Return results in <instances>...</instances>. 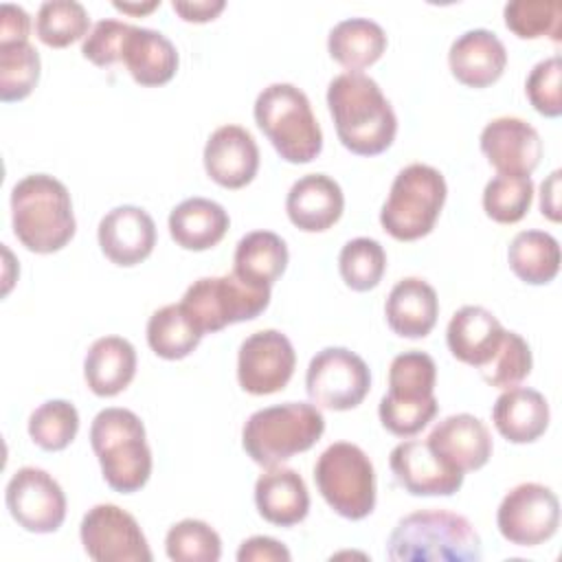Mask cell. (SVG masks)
Masks as SVG:
<instances>
[{
  "label": "cell",
  "mask_w": 562,
  "mask_h": 562,
  "mask_svg": "<svg viewBox=\"0 0 562 562\" xmlns=\"http://www.w3.org/2000/svg\"><path fill=\"white\" fill-rule=\"evenodd\" d=\"M327 108L340 143L358 156L391 147L397 132L393 105L375 79L364 72H340L327 86Z\"/></svg>",
  "instance_id": "6da1fadb"
},
{
  "label": "cell",
  "mask_w": 562,
  "mask_h": 562,
  "mask_svg": "<svg viewBox=\"0 0 562 562\" xmlns=\"http://www.w3.org/2000/svg\"><path fill=\"white\" fill-rule=\"evenodd\" d=\"M481 536L472 522L448 509H419L397 520L386 555L393 562H476Z\"/></svg>",
  "instance_id": "7a4b0ae2"
},
{
  "label": "cell",
  "mask_w": 562,
  "mask_h": 562,
  "mask_svg": "<svg viewBox=\"0 0 562 562\" xmlns=\"http://www.w3.org/2000/svg\"><path fill=\"white\" fill-rule=\"evenodd\" d=\"M13 233L31 252L61 250L75 235L77 222L66 184L48 173H31L11 189Z\"/></svg>",
  "instance_id": "3957f363"
},
{
  "label": "cell",
  "mask_w": 562,
  "mask_h": 562,
  "mask_svg": "<svg viewBox=\"0 0 562 562\" xmlns=\"http://www.w3.org/2000/svg\"><path fill=\"white\" fill-rule=\"evenodd\" d=\"M90 443L105 483L121 494L140 490L151 474V450L145 426L130 408L110 406L94 415Z\"/></svg>",
  "instance_id": "277c9868"
},
{
  "label": "cell",
  "mask_w": 562,
  "mask_h": 562,
  "mask_svg": "<svg viewBox=\"0 0 562 562\" xmlns=\"http://www.w3.org/2000/svg\"><path fill=\"white\" fill-rule=\"evenodd\" d=\"M325 430V417L316 404L283 402L255 411L241 428L246 454L263 465H281L299 452L310 450Z\"/></svg>",
  "instance_id": "5b68a950"
},
{
  "label": "cell",
  "mask_w": 562,
  "mask_h": 562,
  "mask_svg": "<svg viewBox=\"0 0 562 562\" xmlns=\"http://www.w3.org/2000/svg\"><path fill=\"white\" fill-rule=\"evenodd\" d=\"M255 121L277 154L294 165L314 160L323 149V132L307 94L294 83H270L255 99Z\"/></svg>",
  "instance_id": "8992f818"
},
{
  "label": "cell",
  "mask_w": 562,
  "mask_h": 562,
  "mask_svg": "<svg viewBox=\"0 0 562 562\" xmlns=\"http://www.w3.org/2000/svg\"><path fill=\"white\" fill-rule=\"evenodd\" d=\"M437 364L426 351H404L391 360L389 393L380 400L382 426L397 437L417 435L437 415Z\"/></svg>",
  "instance_id": "52a82bcc"
},
{
  "label": "cell",
  "mask_w": 562,
  "mask_h": 562,
  "mask_svg": "<svg viewBox=\"0 0 562 562\" xmlns=\"http://www.w3.org/2000/svg\"><path fill=\"white\" fill-rule=\"evenodd\" d=\"M446 178L439 169L413 162L404 167L389 191L380 211L382 228L400 239L413 241L428 235L446 202Z\"/></svg>",
  "instance_id": "ba28073f"
},
{
  "label": "cell",
  "mask_w": 562,
  "mask_h": 562,
  "mask_svg": "<svg viewBox=\"0 0 562 562\" xmlns=\"http://www.w3.org/2000/svg\"><path fill=\"white\" fill-rule=\"evenodd\" d=\"M325 503L342 518H367L375 507V470L367 452L349 441L327 446L314 465Z\"/></svg>",
  "instance_id": "9c48e42d"
},
{
  "label": "cell",
  "mask_w": 562,
  "mask_h": 562,
  "mask_svg": "<svg viewBox=\"0 0 562 562\" xmlns=\"http://www.w3.org/2000/svg\"><path fill=\"white\" fill-rule=\"evenodd\" d=\"M270 303V288H257L239 277H202L182 294V310L198 331L213 334L233 323L257 318Z\"/></svg>",
  "instance_id": "30bf717a"
},
{
  "label": "cell",
  "mask_w": 562,
  "mask_h": 562,
  "mask_svg": "<svg viewBox=\"0 0 562 562\" xmlns=\"http://www.w3.org/2000/svg\"><path fill=\"white\" fill-rule=\"evenodd\" d=\"M305 389L312 404L329 411H349L367 397L371 371L356 351L325 347L307 364Z\"/></svg>",
  "instance_id": "8fae6325"
},
{
  "label": "cell",
  "mask_w": 562,
  "mask_h": 562,
  "mask_svg": "<svg viewBox=\"0 0 562 562\" xmlns=\"http://www.w3.org/2000/svg\"><path fill=\"white\" fill-rule=\"evenodd\" d=\"M88 558L97 562H151V549L136 518L112 503L90 507L79 525Z\"/></svg>",
  "instance_id": "7c38bea8"
},
{
  "label": "cell",
  "mask_w": 562,
  "mask_h": 562,
  "mask_svg": "<svg viewBox=\"0 0 562 562\" xmlns=\"http://www.w3.org/2000/svg\"><path fill=\"white\" fill-rule=\"evenodd\" d=\"M496 525L501 536L512 544L536 547L558 531L560 501L542 483H520L503 496Z\"/></svg>",
  "instance_id": "4fadbf2b"
},
{
  "label": "cell",
  "mask_w": 562,
  "mask_h": 562,
  "mask_svg": "<svg viewBox=\"0 0 562 562\" xmlns=\"http://www.w3.org/2000/svg\"><path fill=\"white\" fill-rule=\"evenodd\" d=\"M4 503L11 518L31 533H53L66 518V494L42 468H20L7 483Z\"/></svg>",
  "instance_id": "5bb4252c"
},
{
  "label": "cell",
  "mask_w": 562,
  "mask_h": 562,
  "mask_svg": "<svg viewBox=\"0 0 562 562\" xmlns=\"http://www.w3.org/2000/svg\"><path fill=\"white\" fill-rule=\"evenodd\" d=\"M296 367V353L285 334L261 329L250 334L237 353V380L250 395L283 391Z\"/></svg>",
  "instance_id": "9a60e30c"
},
{
  "label": "cell",
  "mask_w": 562,
  "mask_h": 562,
  "mask_svg": "<svg viewBox=\"0 0 562 562\" xmlns=\"http://www.w3.org/2000/svg\"><path fill=\"white\" fill-rule=\"evenodd\" d=\"M389 465L395 481L413 496H452L463 485V472L441 461L422 439L397 443Z\"/></svg>",
  "instance_id": "2e32d148"
},
{
  "label": "cell",
  "mask_w": 562,
  "mask_h": 562,
  "mask_svg": "<svg viewBox=\"0 0 562 562\" xmlns=\"http://www.w3.org/2000/svg\"><path fill=\"white\" fill-rule=\"evenodd\" d=\"M481 151L498 173L529 176L542 158V140L525 119L498 116L483 127Z\"/></svg>",
  "instance_id": "e0dca14e"
},
{
  "label": "cell",
  "mask_w": 562,
  "mask_h": 562,
  "mask_svg": "<svg viewBox=\"0 0 562 562\" xmlns=\"http://www.w3.org/2000/svg\"><path fill=\"white\" fill-rule=\"evenodd\" d=\"M101 252L116 266H136L156 246V224L151 215L134 204L110 209L97 228Z\"/></svg>",
  "instance_id": "ac0fdd59"
},
{
  "label": "cell",
  "mask_w": 562,
  "mask_h": 562,
  "mask_svg": "<svg viewBox=\"0 0 562 562\" xmlns=\"http://www.w3.org/2000/svg\"><path fill=\"white\" fill-rule=\"evenodd\" d=\"M204 169L211 180L226 189L246 187L259 169V147L241 125L217 127L204 145Z\"/></svg>",
  "instance_id": "d6986e66"
},
{
  "label": "cell",
  "mask_w": 562,
  "mask_h": 562,
  "mask_svg": "<svg viewBox=\"0 0 562 562\" xmlns=\"http://www.w3.org/2000/svg\"><path fill=\"white\" fill-rule=\"evenodd\" d=\"M426 441L441 461L459 472L479 470L492 457V435L487 426L470 413L443 417L435 424Z\"/></svg>",
  "instance_id": "ffe728a7"
},
{
  "label": "cell",
  "mask_w": 562,
  "mask_h": 562,
  "mask_svg": "<svg viewBox=\"0 0 562 562\" xmlns=\"http://www.w3.org/2000/svg\"><path fill=\"white\" fill-rule=\"evenodd\" d=\"M345 209L340 184L327 173H305L288 191L290 222L305 233H323L334 226Z\"/></svg>",
  "instance_id": "44dd1931"
},
{
  "label": "cell",
  "mask_w": 562,
  "mask_h": 562,
  "mask_svg": "<svg viewBox=\"0 0 562 562\" xmlns=\"http://www.w3.org/2000/svg\"><path fill=\"white\" fill-rule=\"evenodd\" d=\"M448 64L463 86L485 88L503 75L507 66V48L494 31L470 29L450 44Z\"/></svg>",
  "instance_id": "7402d4cb"
},
{
  "label": "cell",
  "mask_w": 562,
  "mask_h": 562,
  "mask_svg": "<svg viewBox=\"0 0 562 562\" xmlns=\"http://www.w3.org/2000/svg\"><path fill=\"white\" fill-rule=\"evenodd\" d=\"M505 327L501 321L481 305L459 307L446 329L450 353L476 369H481L498 349Z\"/></svg>",
  "instance_id": "603a6c76"
},
{
  "label": "cell",
  "mask_w": 562,
  "mask_h": 562,
  "mask_svg": "<svg viewBox=\"0 0 562 562\" xmlns=\"http://www.w3.org/2000/svg\"><path fill=\"white\" fill-rule=\"evenodd\" d=\"M255 505L263 520L292 527L310 512V494L303 476L283 465L268 468L255 483Z\"/></svg>",
  "instance_id": "cb8c5ba5"
},
{
  "label": "cell",
  "mask_w": 562,
  "mask_h": 562,
  "mask_svg": "<svg viewBox=\"0 0 562 562\" xmlns=\"http://www.w3.org/2000/svg\"><path fill=\"white\" fill-rule=\"evenodd\" d=\"M389 327L404 338H424L437 323L439 299L435 288L419 277L400 279L384 305Z\"/></svg>",
  "instance_id": "d4e9b609"
},
{
  "label": "cell",
  "mask_w": 562,
  "mask_h": 562,
  "mask_svg": "<svg viewBox=\"0 0 562 562\" xmlns=\"http://www.w3.org/2000/svg\"><path fill=\"white\" fill-rule=\"evenodd\" d=\"M121 61L136 83L162 86L178 70V50L160 31L132 24L123 42Z\"/></svg>",
  "instance_id": "484cf974"
},
{
  "label": "cell",
  "mask_w": 562,
  "mask_h": 562,
  "mask_svg": "<svg viewBox=\"0 0 562 562\" xmlns=\"http://www.w3.org/2000/svg\"><path fill=\"white\" fill-rule=\"evenodd\" d=\"M136 375V349L127 338L101 336L83 358V378L99 397H112L130 386Z\"/></svg>",
  "instance_id": "4316f807"
},
{
  "label": "cell",
  "mask_w": 562,
  "mask_h": 562,
  "mask_svg": "<svg viewBox=\"0 0 562 562\" xmlns=\"http://www.w3.org/2000/svg\"><path fill=\"white\" fill-rule=\"evenodd\" d=\"M492 419L507 441L531 443L549 426V404L536 389L512 386L496 397Z\"/></svg>",
  "instance_id": "83f0119b"
},
{
  "label": "cell",
  "mask_w": 562,
  "mask_h": 562,
  "mask_svg": "<svg viewBox=\"0 0 562 562\" xmlns=\"http://www.w3.org/2000/svg\"><path fill=\"white\" fill-rule=\"evenodd\" d=\"M228 213L209 198H187L169 213L171 239L184 250H209L228 231Z\"/></svg>",
  "instance_id": "f1b7e54d"
},
{
  "label": "cell",
  "mask_w": 562,
  "mask_h": 562,
  "mask_svg": "<svg viewBox=\"0 0 562 562\" xmlns=\"http://www.w3.org/2000/svg\"><path fill=\"white\" fill-rule=\"evenodd\" d=\"M288 266V246L272 231H252L237 241L233 274L257 288H272Z\"/></svg>",
  "instance_id": "f546056e"
},
{
  "label": "cell",
  "mask_w": 562,
  "mask_h": 562,
  "mask_svg": "<svg viewBox=\"0 0 562 562\" xmlns=\"http://www.w3.org/2000/svg\"><path fill=\"white\" fill-rule=\"evenodd\" d=\"M386 48L384 29L369 18H345L329 31L327 50L349 72H360L382 57Z\"/></svg>",
  "instance_id": "4dcf8cb0"
},
{
  "label": "cell",
  "mask_w": 562,
  "mask_h": 562,
  "mask_svg": "<svg viewBox=\"0 0 562 562\" xmlns=\"http://www.w3.org/2000/svg\"><path fill=\"white\" fill-rule=\"evenodd\" d=\"M507 261L520 281L544 285L560 270V244L551 233L520 231L507 248Z\"/></svg>",
  "instance_id": "1f68e13d"
},
{
  "label": "cell",
  "mask_w": 562,
  "mask_h": 562,
  "mask_svg": "<svg viewBox=\"0 0 562 562\" xmlns=\"http://www.w3.org/2000/svg\"><path fill=\"white\" fill-rule=\"evenodd\" d=\"M202 340V334L184 314L180 303L158 307L147 321V342L165 360L187 358Z\"/></svg>",
  "instance_id": "d6a6232c"
},
{
  "label": "cell",
  "mask_w": 562,
  "mask_h": 562,
  "mask_svg": "<svg viewBox=\"0 0 562 562\" xmlns=\"http://www.w3.org/2000/svg\"><path fill=\"white\" fill-rule=\"evenodd\" d=\"M40 79V53L29 40L0 42V99L4 103L29 97Z\"/></svg>",
  "instance_id": "836d02e7"
},
{
  "label": "cell",
  "mask_w": 562,
  "mask_h": 562,
  "mask_svg": "<svg viewBox=\"0 0 562 562\" xmlns=\"http://www.w3.org/2000/svg\"><path fill=\"white\" fill-rule=\"evenodd\" d=\"M88 26V11L77 0H46L37 9L35 33L46 46L64 48L79 37H86Z\"/></svg>",
  "instance_id": "e575fe53"
},
{
  "label": "cell",
  "mask_w": 562,
  "mask_h": 562,
  "mask_svg": "<svg viewBox=\"0 0 562 562\" xmlns=\"http://www.w3.org/2000/svg\"><path fill=\"white\" fill-rule=\"evenodd\" d=\"M338 268L342 281L351 290L367 292L382 281L386 270V252L378 239L353 237L342 246L338 255Z\"/></svg>",
  "instance_id": "d590c367"
},
{
  "label": "cell",
  "mask_w": 562,
  "mask_h": 562,
  "mask_svg": "<svg viewBox=\"0 0 562 562\" xmlns=\"http://www.w3.org/2000/svg\"><path fill=\"white\" fill-rule=\"evenodd\" d=\"M79 430V413L68 400H48L29 417V435L42 450H64Z\"/></svg>",
  "instance_id": "8d00e7d4"
},
{
  "label": "cell",
  "mask_w": 562,
  "mask_h": 562,
  "mask_svg": "<svg viewBox=\"0 0 562 562\" xmlns=\"http://www.w3.org/2000/svg\"><path fill=\"white\" fill-rule=\"evenodd\" d=\"M505 24L518 37H562V2L560 0H512L503 9Z\"/></svg>",
  "instance_id": "74e56055"
},
{
  "label": "cell",
  "mask_w": 562,
  "mask_h": 562,
  "mask_svg": "<svg viewBox=\"0 0 562 562\" xmlns=\"http://www.w3.org/2000/svg\"><path fill=\"white\" fill-rule=\"evenodd\" d=\"M533 200L529 176L496 173L483 189V209L498 224H514L525 217Z\"/></svg>",
  "instance_id": "f35d334b"
},
{
  "label": "cell",
  "mask_w": 562,
  "mask_h": 562,
  "mask_svg": "<svg viewBox=\"0 0 562 562\" xmlns=\"http://www.w3.org/2000/svg\"><path fill=\"white\" fill-rule=\"evenodd\" d=\"M165 551L176 562H217L222 555L220 533L204 520L184 518L165 538Z\"/></svg>",
  "instance_id": "ab89813d"
},
{
  "label": "cell",
  "mask_w": 562,
  "mask_h": 562,
  "mask_svg": "<svg viewBox=\"0 0 562 562\" xmlns=\"http://www.w3.org/2000/svg\"><path fill=\"white\" fill-rule=\"evenodd\" d=\"M531 364L533 358L527 340L520 334L505 329L498 349L479 371L490 386L512 389L518 386L529 375Z\"/></svg>",
  "instance_id": "60d3db41"
},
{
  "label": "cell",
  "mask_w": 562,
  "mask_h": 562,
  "mask_svg": "<svg viewBox=\"0 0 562 562\" xmlns=\"http://www.w3.org/2000/svg\"><path fill=\"white\" fill-rule=\"evenodd\" d=\"M562 59L560 55H551L540 59L525 83V92L536 112L544 116L562 114Z\"/></svg>",
  "instance_id": "b9f144b4"
},
{
  "label": "cell",
  "mask_w": 562,
  "mask_h": 562,
  "mask_svg": "<svg viewBox=\"0 0 562 562\" xmlns=\"http://www.w3.org/2000/svg\"><path fill=\"white\" fill-rule=\"evenodd\" d=\"M132 24L121 20H99L81 44V55L90 59L94 66H112L121 61L123 55V42Z\"/></svg>",
  "instance_id": "7bdbcfd3"
},
{
  "label": "cell",
  "mask_w": 562,
  "mask_h": 562,
  "mask_svg": "<svg viewBox=\"0 0 562 562\" xmlns=\"http://www.w3.org/2000/svg\"><path fill=\"white\" fill-rule=\"evenodd\" d=\"M290 558L288 547L270 536H252L237 549L239 562H290Z\"/></svg>",
  "instance_id": "ee69618b"
},
{
  "label": "cell",
  "mask_w": 562,
  "mask_h": 562,
  "mask_svg": "<svg viewBox=\"0 0 562 562\" xmlns=\"http://www.w3.org/2000/svg\"><path fill=\"white\" fill-rule=\"evenodd\" d=\"M0 42H18L29 40L31 33V18L29 13L11 2H4L0 7Z\"/></svg>",
  "instance_id": "f6af8a7d"
},
{
  "label": "cell",
  "mask_w": 562,
  "mask_h": 562,
  "mask_svg": "<svg viewBox=\"0 0 562 562\" xmlns=\"http://www.w3.org/2000/svg\"><path fill=\"white\" fill-rule=\"evenodd\" d=\"M173 11L187 22H209L226 7L224 0H173Z\"/></svg>",
  "instance_id": "bcb514c9"
},
{
  "label": "cell",
  "mask_w": 562,
  "mask_h": 562,
  "mask_svg": "<svg viewBox=\"0 0 562 562\" xmlns=\"http://www.w3.org/2000/svg\"><path fill=\"white\" fill-rule=\"evenodd\" d=\"M540 211L551 222H560V169L540 184Z\"/></svg>",
  "instance_id": "7dc6e473"
},
{
  "label": "cell",
  "mask_w": 562,
  "mask_h": 562,
  "mask_svg": "<svg viewBox=\"0 0 562 562\" xmlns=\"http://www.w3.org/2000/svg\"><path fill=\"white\" fill-rule=\"evenodd\" d=\"M114 9L123 11V13H134V15H140V13H149L154 11L156 7H160V0H151V2H145V4H134V2H112Z\"/></svg>",
  "instance_id": "c3c4849f"
}]
</instances>
